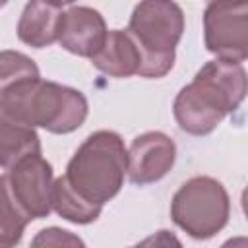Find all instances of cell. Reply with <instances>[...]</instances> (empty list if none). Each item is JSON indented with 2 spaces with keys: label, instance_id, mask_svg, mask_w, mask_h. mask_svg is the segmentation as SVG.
Listing matches in <instances>:
<instances>
[{
  "label": "cell",
  "instance_id": "1",
  "mask_svg": "<svg viewBox=\"0 0 248 248\" xmlns=\"http://www.w3.org/2000/svg\"><path fill=\"white\" fill-rule=\"evenodd\" d=\"M244 64L231 60H209L174 97L172 116L178 128L190 136L211 134L246 97Z\"/></svg>",
  "mask_w": 248,
  "mask_h": 248
},
{
  "label": "cell",
  "instance_id": "2",
  "mask_svg": "<svg viewBox=\"0 0 248 248\" xmlns=\"http://www.w3.org/2000/svg\"><path fill=\"white\" fill-rule=\"evenodd\" d=\"M126 172L128 149L122 136L112 130H97L74 151L62 176L76 194L103 207L122 190Z\"/></svg>",
  "mask_w": 248,
  "mask_h": 248
},
{
  "label": "cell",
  "instance_id": "3",
  "mask_svg": "<svg viewBox=\"0 0 248 248\" xmlns=\"http://www.w3.org/2000/svg\"><path fill=\"white\" fill-rule=\"evenodd\" d=\"M0 101L25 124L50 134H70L78 130L89 114L87 97L79 89L43 78L10 89L0 95Z\"/></svg>",
  "mask_w": 248,
  "mask_h": 248
},
{
  "label": "cell",
  "instance_id": "4",
  "mask_svg": "<svg viewBox=\"0 0 248 248\" xmlns=\"http://www.w3.org/2000/svg\"><path fill=\"white\" fill-rule=\"evenodd\" d=\"M126 33L141 56L140 78H165L174 66L176 46L184 33V12L169 0L140 2L132 10Z\"/></svg>",
  "mask_w": 248,
  "mask_h": 248
},
{
  "label": "cell",
  "instance_id": "5",
  "mask_svg": "<svg viewBox=\"0 0 248 248\" xmlns=\"http://www.w3.org/2000/svg\"><path fill=\"white\" fill-rule=\"evenodd\" d=\"M231 217L227 188L213 176H192L180 184L170 200V219L188 236L209 240L221 232Z\"/></svg>",
  "mask_w": 248,
  "mask_h": 248
},
{
  "label": "cell",
  "instance_id": "6",
  "mask_svg": "<svg viewBox=\"0 0 248 248\" xmlns=\"http://www.w3.org/2000/svg\"><path fill=\"white\" fill-rule=\"evenodd\" d=\"M203 45L215 58L242 64L248 58V4L209 2L203 10Z\"/></svg>",
  "mask_w": 248,
  "mask_h": 248
},
{
  "label": "cell",
  "instance_id": "7",
  "mask_svg": "<svg viewBox=\"0 0 248 248\" xmlns=\"http://www.w3.org/2000/svg\"><path fill=\"white\" fill-rule=\"evenodd\" d=\"M6 186L19 209L33 219H45L52 211L54 172L43 155H29L4 172Z\"/></svg>",
  "mask_w": 248,
  "mask_h": 248
},
{
  "label": "cell",
  "instance_id": "8",
  "mask_svg": "<svg viewBox=\"0 0 248 248\" xmlns=\"http://www.w3.org/2000/svg\"><path fill=\"white\" fill-rule=\"evenodd\" d=\"M176 161V143L159 130L136 136L128 149V178L134 186L159 182Z\"/></svg>",
  "mask_w": 248,
  "mask_h": 248
},
{
  "label": "cell",
  "instance_id": "9",
  "mask_svg": "<svg viewBox=\"0 0 248 248\" xmlns=\"http://www.w3.org/2000/svg\"><path fill=\"white\" fill-rule=\"evenodd\" d=\"M108 27L99 10L68 4L58 29V45L70 54L93 58L105 45Z\"/></svg>",
  "mask_w": 248,
  "mask_h": 248
},
{
  "label": "cell",
  "instance_id": "10",
  "mask_svg": "<svg viewBox=\"0 0 248 248\" xmlns=\"http://www.w3.org/2000/svg\"><path fill=\"white\" fill-rule=\"evenodd\" d=\"M68 4L31 0L23 6L17 21V39L33 48H45L58 43L60 19Z\"/></svg>",
  "mask_w": 248,
  "mask_h": 248
},
{
  "label": "cell",
  "instance_id": "11",
  "mask_svg": "<svg viewBox=\"0 0 248 248\" xmlns=\"http://www.w3.org/2000/svg\"><path fill=\"white\" fill-rule=\"evenodd\" d=\"M29 155H41L37 130L12 114L0 101V169H12Z\"/></svg>",
  "mask_w": 248,
  "mask_h": 248
},
{
  "label": "cell",
  "instance_id": "12",
  "mask_svg": "<svg viewBox=\"0 0 248 248\" xmlns=\"http://www.w3.org/2000/svg\"><path fill=\"white\" fill-rule=\"evenodd\" d=\"M91 64L110 78L140 76L141 56L126 29H108L103 48L91 58Z\"/></svg>",
  "mask_w": 248,
  "mask_h": 248
},
{
  "label": "cell",
  "instance_id": "13",
  "mask_svg": "<svg viewBox=\"0 0 248 248\" xmlns=\"http://www.w3.org/2000/svg\"><path fill=\"white\" fill-rule=\"evenodd\" d=\"M52 211L74 225H89L99 219L103 207L89 203L66 182L64 176L54 178L52 188Z\"/></svg>",
  "mask_w": 248,
  "mask_h": 248
},
{
  "label": "cell",
  "instance_id": "14",
  "mask_svg": "<svg viewBox=\"0 0 248 248\" xmlns=\"http://www.w3.org/2000/svg\"><path fill=\"white\" fill-rule=\"evenodd\" d=\"M29 223V217L14 202L4 174H0V248H16Z\"/></svg>",
  "mask_w": 248,
  "mask_h": 248
},
{
  "label": "cell",
  "instance_id": "15",
  "mask_svg": "<svg viewBox=\"0 0 248 248\" xmlns=\"http://www.w3.org/2000/svg\"><path fill=\"white\" fill-rule=\"evenodd\" d=\"M41 72L35 60L19 50H0V95L8 93L10 89L31 81L39 79Z\"/></svg>",
  "mask_w": 248,
  "mask_h": 248
},
{
  "label": "cell",
  "instance_id": "16",
  "mask_svg": "<svg viewBox=\"0 0 248 248\" xmlns=\"http://www.w3.org/2000/svg\"><path fill=\"white\" fill-rule=\"evenodd\" d=\"M29 248H87L85 242L72 231L60 227L41 229L29 242Z\"/></svg>",
  "mask_w": 248,
  "mask_h": 248
},
{
  "label": "cell",
  "instance_id": "17",
  "mask_svg": "<svg viewBox=\"0 0 248 248\" xmlns=\"http://www.w3.org/2000/svg\"><path fill=\"white\" fill-rule=\"evenodd\" d=\"M130 248H182V242L174 232L161 229V231L145 236L143 240H140L138 244H134Z\"/></svg>",
  "mask_w": 248,
  "mask_h": 248
},
{
  "label": "cell",
  "instance_id": "18",
  "mask_svg": "<svg viewBox=\"0 0 248 248\" xmlns=\"http://www.w3.org/2000/svg\"><path fill=\"white\" fill-rule=\"evenodd\" d=\"M219 248H248V238L246 236H232L229 240H225Z\"/></svg>",
  "mask_w": 248,
  "mask_h": 248
}]
</instances>
